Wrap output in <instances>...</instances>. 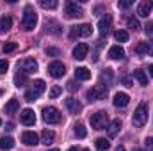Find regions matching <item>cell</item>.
<instances>
[{
	"instance_id": "obj_34",
	"label": "cell",
	"mask_w": 153,
	"mask_h": 151,
	"mask_svg": "<svg viewBox=\"0 0 153 151\" xmlns=\"http://www.w3.org/2000/svg\"><path fill=\"white\" fill-rule=\"evenodd\" d=\"M16 46H18V44H16L14 41L5 43V44H4V53H11V52H14V50H16Z\"/></svg>"
},
{
	"instance_id": "obj_12",
	"label": "cell",
	"mask_w": 153,
	"mask_h": 151,
	"mask_svg": "<svg viewBox=\"0 0 153 151\" xmlns=\"http://www.w3.org/2000/svg\"><path fill=\"white\" fill-rule=\"evenodd\" d=\"M87 52H89V46L85 43H78L73 48V57H75L76 61H84L87 57Z\"/></svg>"
},
{
	"instance_id": "obj_50",
	"label": "cell",
	"mask_w": 153,
	"mask_h": 151,
	"mask_svg": "<svg viewBox=\"0 0 153 151\" xmlns=\"http://www.w3.org/2000/svg\"><path fill=\"white\" fill-rule=\"evenodd\" d=\"M134 151H143V150H139V148H134Z\"/></svg>"
},
{
	"instance_id": "obj_43",
	"label": "cell",
	"mask_w": 153,
	"mask_h": 151,
	"mask_svg": "<svg viewBox=\"0 0 153 151\" xmlns=\"http://www.w3.org/2000/svg\"><path fill=\"white\" fill-rule=\"evenodd\" d=\"M121 82H123V84H125L126 87H132V80H130V78H126V76H123V78H121Z\"/></svg>"
},
{
	"instance_id": "obj_18",
	"label": "cell",
	"mask_w": 153,
	"mask_h": 151,
	"mask_svg": "<svg viewBox=\"0 0 153 151\" xmlns=\"http://www.w3.org/2000/svg\"><path fill=\"white\" fill-rule=\"evenodd\" d=\"M45 29H46V32H50V34H53V36H59V34H61V25H59L57 21H53V20H48V21L45 23Z\"/></svg>"
},
{
	"instance_id": "obj_53",
	"label": "cell",
	"mask_w": 153,
	"mask_h": 151,
	"mask_svg": "<svg viewBox=\"0 0 153 151\" xmlns=\"http://www.w3.org/2000/svg\"><path fill=\"white\" fill-rule=\"evenodd\" d=\"M84 151H89V150H84Z\"/></svg>"
},
{
	"instance_id": "obj_36",
	"label": "cell",
	"mask_w": 153,
	"mask_h": 151,
	"mask_svg": "<svg viewBox=\"0 0 153 151\" xmlns=\"http://www.w3.org/2000/svg\"><path fill=\"white\" fill-rule=\"evenodd\" d=\"M130 5H134L132 0H119V2H117V7H119V9H128Z\"/></svg>"
},
{
	"instance_id": "obj_38",
	"label": "cell",
	"mask_w": 153,
	"mask_h": 151,
	"mask_svg": "<svg viewBox=\"0 0 153 151\" xmlns=\"http://www.w3.org/2000/svg\"><path fill=\"white\" fill-rule=\"evenodd\" d=\"M80 36V29L78 27H71L70 29V39H75V38H78Z\"/></svg>"
},
{
	"instance_id": "obj_35",
	"label": "cell",
	"mask_w": 153,
	"mask_h": 151,
	"mask_svg": "<svg viewBox=\"0 0 153 151\" xmlns=\"http://www.w3.org/2000/svg\"><path fill=\"white\" fill-rule=\"evenodd\" d=\"M61 93H62V87H61V85H53V87L50 89V98H57Z\"/></svg>"
},
{
	"instance_id": "obj_3",
	"label": "cell",
	"mask_w": 153,
	"mask_h": 151,
	"mask_svg": "<svg viewBox=\"0 0 153 151\" xmlns=\"http://www.w3.org/2000/svg\"><path fill=\"white\" fill-rule=\"evenodd\" d=\"M45 87H46L45 80H36V82L32 84V87L25 93V100H27V101H36L39 96L45 93Z\"/></svg>"
},
{
	"instance_id": "obj_16",
	"label": "cell",
	"mask_w": 153,
	"mask_h": 151,
	"mask_svg": "<svg viewBox=\"0 0 153 151\" xmlns=\"http://www.w3.org/2000/svg\"><path fill=\"white\" fill-rule=\"evenodd\" d=\"M128 101H130V98H128L126 93H116L114 100H112V103H114L116 107H126Z\"/></svg>"
},
{
	"instance_id": "obj_39",
	"label": "cell",
	"mask_w": 153,
	"mask_h": 151,
	"mask_svg": "<svg viewBox=\"0 0 153 151\" xmlns=\"http://www.w3.org/2000/svg\"><path fill=\"white\" fill-rule=\"evenodd\" d=\"M144 146H146V151H153V137H148L144 141Z\"/></svg>"
},
{
	"instance_id": "obj_46",
	"label": "cell",
	"mask_w": 153,
	"mask_h": 151,
	"mask_svg": "<svg viewBox=\"0 0 153 151\" xmlns=\"http://www.w3.org/2000/svg\"><path fill=\"white\" fill-rule=\"evenodd\" d=\"M116 151H126V150H125V146H117V148H116Z\"/></svg>"
},
{
	"instance_id": "obj_30",
	"label": "cell",
	"mask_w": 153,
	"mask_h": 151,
	"mask_svg": "<svg viewBox=\"0 0 153 151\" xmlns=\"http://www.w3.org/2000/svg\"><path fill=\"white\" fill-rule=\"evenodd\" d=\"M96 148L100 151H107L111 148V142H109L107 139H103V137H102V139H96Z\"/></svg>"
},
{
	"instance_id": "obj_31",
	"label": "cell",
	"mask_w": 153,
	"mask_h": 151,
	"mask_svg": "<svg viewBox=\"0 0 153 151\" xmlns=\"http://www.w3.org/2000/svg\"><path fill=\"white\" fill-rule=\"evenodd\" d=\"M114 38H116V41H119V43H126V41H128V32H126V30H116Z\"/></svg>"
},
{
	"instance_id": "obj_20",
	"label": "cell",
	"mask_w": 153,
	"mask_h": 151,
	"mask_svg": "<svg viewBox=\"0 0 153 151\" xmlns=\"http://www.w3.org/2000/svg\"><path fill=\"white\" fill-rule=\"evenodd\" d=\"M13 27V18L11 16H2L0 18V34H5Z\"/></svg>"
},
{
	"instance_id": "obj_47",
	"label": "cell",
	"mask_w": 153,
	"mask_h": 151,
	"mask_svg": "<svg viewBox=\"0 0 153 151\" xmlns=\"http://www.w3.org/2000/svg\"><path fill=\"white\" fill-rule=\"evenodd\" d=\"M148 71H150V76H153V64L150 66V68H148Z\"/></svg>"
},
{
	"instance_id": "obj_1",
	"label": "cell",
	"mask_w": 153,
	"mask_h": 151,
	"mask_svg": "<svg viewBox=\"0 0 153 151\" xmlns=\"http://www.w3.org/2000/svg\"><path fill=\"white\" fill-rule=\"evenodd\" d=\"M36 23H38V14H36V11H34L32 5H27L25 11H23V18H22L23 30H32L36 27Z\"/></svg>"
},
{
	"instance_id": "obj_27",
	"label": "cell",
	"mask_w": 153,
	"mask_h": 151,
	"mask_svg": "<svg viewBox=\"0 0 153 151\" xmlns=\"http://www.w3.org/2000/svg\"><path fill=\"white\" fill-rule=\"evenodd\" d=\"M27 82H29V78H27V75H25V73L18 71V73L14 75V85H16V87H22V85H25Z\"/></svg>"
},
{
	"instance_id": "obj_29",
	"label": "cell",
	"mask_w": 153,
	"mask_h": 151,
	"mask_svg": "<svg viewBox=\"0 0 153 151\" xmlns=\"http://www.w3.org/2000/svg\"><path fill=\"white\" fill-rule=\"evenodd\" d=\"M39 5H41L43 9H57L59 2H57V0H41Z\"/></svg>"
},
{
	"instance_id": "obj_41",
	"label": "cell",
	"mask_w": 153,
	"mask_h": 151,
	"mask_svg": "<svg viewBox=\"0 0 153 151\" xmlns=\"http://www.w3.org/2000/svg\"><path fill=\"white\" fill-rule=\"evenodd\" d=\"M144 32H146L148 36H153V23H146V27H144Z\"/></svg>"
},
{
	"instance_id": "obj_25",
	"label": "cell",
	"mask_w": 153,
	"mask_h": 151,
	"mask_svg": "<svg viewBox=\"0 0 153 151\" xmlns=\"http://www.w3.org/2000/svg\"><path fill=\"white\" fill-rule=\"evenodd\" d=\"M134 78H135L141 85H148V75H146L143 70H135V71H134Z\"/></svg>"
},
{
	"instance_id": "obj_37",
	"label": "cell",
	"mask_w": 153,
	"mask_h": 151,
	"mask_svg": "<svg viewBox=\"0 0 153 151\" xmlns=\"http://www.w3.org/2000/svg\"><path fill=\"white\" fill-rule=\"evenodd\" d=\"M45 52H46V55H50V57H59V55H61V50H59V48H46Z\"/></svg>"
},
{
	"instance_id": "obj_15",
	"label": "cell",
	"mask_w": 153,
	"mask_h": 151,
	"mask_svg": "<svg viewBox=\"0 0 153 151\" xmlns=\"http://www.w3.org/2000/svg\"><path fill=\"white\" fill-rule=\"evenodd\" d=\"M66 109L71 114H80L82 112V103L78 100H75V98H68L66 100Z\"/></svg>"
},
{
	"instance_id": "obj_11",
	"label": "cell",
	"mask_w": 153,
	"mask_h": 151,
	"mask_svg": "<svg viewBox=\"0 0 153 151\" xmlns=\"http://www.w3.org/2000/svg\"><path fill=\"white\" fill-rule=\"evenodd\" d=\"M20 121L25 124V126H32L34 123H36V114L32 109H25V110H22L20 114Z\"/></svg>"
},
{
	"instance_id": "obj_8",
	"label": "cell",
	"mask_w": 153,
	"mask_h": 151,
	"mask_svg": "<svg viewBox=\"0 0 153 151\" xmlns=\"http://www.w3.org/2000/svg\"><path fill=\"white\" fill-rule=\"evenodd\" d=\"M48 73H50V76H53V78H61V76H64V73H66V68H64L62 62L53 61V62L48 64Z\"/></svg>"
},
{
	"instance_id": "obj_33",
	"label": "cell",
	"mask_w": 153,
	"mask_h": 151,
	"mask_svg": "<svg viewBox=\"0 0 153 151\" xmlns=\"http://www.w3.org/2000/svg\"><path fill=\"white\" fill-rule=\"evenodd\" d=\"M135 53H139V55L148 53V43H139V44L135 46Z\"/></svg>"
},
{
	"instance_id": "obj_21",
	"label": "cell",
	"mask_w": 153,
	"mask_h": 151,
	"mask_svg": "<svg viewBox=\"0 0 153 151\" xmlns=\"http://www.w3.org/2000/svg\"><path fill=\"white\" fill-rule=\"evenodd\" d=\"M119 130H121V121H119V119H114V121L107 126V133H109V137H116Z\"/></svg>"
},
{
	"instance_id": "obj_26",
	"label": "cell",
	"mask_w": 153,
	"mask_h": 151,
	"mask_svg": "<svg viewBox=\"0 0 153 151\" xmlns=\"http://www.w3.org/2000/svg\"><path fill=\"white\" fill-rule=\"evenodd\" d=\"M78 29H80V38H89L93 34V25L91 23H82V25H78Z\"/></svg>"
},
{
	"instance_id": "obj_45",
	"label": "cell",
	"mask_w": 153,
	"mask_h": 151,
	"mask_svg": "<svg viewBox=\"0 0 153 151\" xmlns=\"http://www.w3.org/2000/svg\"><path fill=\"white\" fill-rule=\"evenodd\" d=\"M5 130H9V132L14 130V124H13V123H7V124H5Z\"/></svg>"
},
{
	"instance_id": "obj_44",
	"label": "cell",
	"mask_w": 153,
	"mask_h": 151,
	"mask_svg": "<svg viewBox=\"0 0 153 151\" xmlns=\"http://www.w3.org/2000/svg\"><path fill=\"white\" fill-rule=\"evenodd\" d=\"M148 53H150V55H153V41H150V43H148Z\"/></svg>"
},
{
	"instance_id": "obj_2",
	"label": "cell",
	"mask_w": 153,
	"mask_h": 151,
	"mask_svg": "<svg viewBox=\"0 0 153 151\" xmlns=\"http://www.w3.org/2000/svg\"><path fill=\"white\" fill-rule=\"evenodd\" d=\"M146 121H148V103L143 101V103H139V107L135 109L134 117H132V123H134V126L141 128V126L146 124Z\"/></svg>"
},
{
	"instance_id": "obj_10",
	"label": "cell",
	"mask_w": 153,
	"mask_h": 151,
	"mask_svg": "<svg viewBox=\"0 0 153 151\" xmlns=\"http://www.w3.org/2000/svg\"><path fill=\"white\" fill-rule=\"evenodd\" d=\"M111 25H112V16H111V14H105V16L98 21V30H100V36H102V38L109 34Z\"/></svg>"
},
{
	"instance_id": "obj_49",
	"label": "cell",
	"mask_w": 153,
	"mask_h": 151,
	"mask_svg": "<svg viewBox=\"0 0 153 151\" xmlns=\"http://www.w3.org/2000/svg\"><path fill=\"white\" fill-rule=\"evenodd\" d=\"M68 151H78V150H76V148H70Z\"/></svg>"
},
{
	"instance_id": "obj_48",
	"label": "cell",
	"mask_w": 153,
	"mask_h": 151,
	"mask_svg": "<svg viewBox=\"0 0 153 151\" xmlns=\"http://www.w3.org/2000/svg\"><path fill=\"white\" fill-rule=\"evenodd\" d=\"M46 151H59L57 148H52V150H46Z\"/></svg>"
},
{
	"instance_id": "obj_32",
	"label": "cell",
	"mask_w": 153,
	"mask_h": 151,
	"mask_svg": "<svg viewBox=\"0 0 153 151\" xmlns=\"http://www.w3.org/2000/svg\"><path fill=\"white\" fill-rule=\"evenodd\" d=\"M126 25H128V29H134V30H139V29H141V23H139V20H135V18H128V20H126Z\"/></svg>"
},
{
	"instance_id": "obj_6",
	"label": "cell",
	"mask_w": 153,
	"mask_h": 151,
	"mask_svg": "<svg viewBox=\"0 0 153 151\" xmlns=\"http://www.w3.org/2000/svg\"><path fill=\"white\" fill-rule=\"evenodd\" d=\"M43 119L48 124H57V123H61V114L55 107H45L43 109Z\"/></svg>"
},
{
	"instance_id": "obj_5",
	"label": "cell",
	"mask_w": 153,
	"mask_h": 151,
	"mask_svg": "<svg viewBox=\"0 0 153 151\" xmlns=\"http://www.w3.org/2000/svg\"><path fill=\"white\" fill-rule=\"evenodd\" d=\"M107 87L105 85H94V87H91L89 91H87V98H89V101H98V100H105V96H107Z\"/></svg>"
},
{
	"instance_id": "obj_40",
	"label": "cell",
	"mask_w": 153,
	"mask_h": 151,
	"mask_svg": "<svg viewBox=\"0 0 153 151\" xmlns=\"http://www.w3.org/2000/svg\"><path fill=\"white\" fill-rule=\"evenodd\" d=\"M7 68H9V62H7V61H0V75H2V73H5V71H7Z\"/></svg>"
},
{
	"instance_id": "obj_7",
	"label": "cell",
	"mask_w": 153,
	"mask_h": 151,
	"mask_svg": "<svg viewBox=\"0 0 153 151\" xmlns=\"http://www.w3.org/2000/svg\"><path fill=\"white\" fill-rule=\"evenodd\" d=\"M18 71H22V73H25V75L36 73V71H38V62H36L34 59H25V61H22V62L18 64Z\"/></svg>"
},
{
	"instance_id": "obj_14",
	"label": "cell",
	"mask_w": 153,
	"mask_h": 151,
	"mask_svg": "<svg viewBox=\"0 0 153 151\" xmlns=\"http://www.w3.org/2000/svg\"><path fill=\"white\" fill-rule=\"evenodd\" d=\"M22 142H23L25 146H36V144H39V137L34 133V132H23Z\"/></svg>"
},
{
	"instance_id": "obj_13",
	"label": "cell",
	"mask_w": 153,
	"mask_h": 151,
	"mask_svg": "<svg viewBox=\"0 0 153 151\" xmlns=\"http://www.w3.org/2000/svg\"><path fill=\"white\" fill-rule=\"evenodd\" d=\"M152 11H153V2L152 0H144V2H141L139 7H137V14L143 16V18H148V14H150Z\"/></svg>"
},
{
	"instance_id": "obj_24",
	"label": "cell",
	"mask_w": 153,
	"mask_h": 151,
	"mask_svg": "<svg viewBox=\"0 0 153 151\" xmlns=\"http://www.w3.org/2000/svg\"><path fill=\"white\" fill-rule=\"evenodd\" d=\"M18 109H20V101H18L16 98H13V100H9V101H7V105H5V109H4V110H5V114H14Z\"/></svg>"
},
{
	"instance_id": "obj_9",
	"label": "cell",
	"mask_w": 153,
	"mask_h": 151,
	"mask_svg": "<svg viewBox=\"0 0 153 151\" xmlns=\"http://www.w3.org/2000/svg\"><path fill=\"white\" fill-rule=\"evenodd\" d=\"M66 16L68 18H82L84 16V9L80 5H76L75 2H68L66 4Z\"/></svg>"
},
{
	"instance_id": "obj_19",
	"label": "cell",
	"mask_w": 153,
	"mask_h": 151,
	"mask_svg": "<svg viewBox=\"0 0 153 151\" xmlns=\"http://www.w3.org/2000/svg\"><path fill=\"white\" fill-rule=\"evenodd\" d=\"M75 78H76V80L85 82V80H89V78H91V71H89L87 68L80 66V68H76V70H75Z\"/></svg>"
},
{
	"instance_id": "obj_23",
	"label": "cell",
	"mask_w": 153,
	"mask_h": 151,
	"mask_svg": "<svg viewBox=\"0 0 153 151\" xmlns=\"http://www.w3.org/2000/svg\"><path fill=\"white\" fill-rule=\"evenodd\" d=\"M14 148V139L11 137H0V150L4 151H9Z\"/></svg>"
},
{
	"instance_id": "obj_51",
	"label": "cell",
	"mask_w": 153,
	"mask_h": 151,
	"mask_svg": "<svg viewBox=\"0 0 153 151\" xmlns=\"http://www.w3.org/2000/svg\"><path fill=\"white\" fill-rule=\"evenodd\" d=\"M2 93H4V91H2V89H0V96H2Z\"/></svg>"
},
{
	"instance_id": "obj_17",
	"label": "cell",
	"mask_w": 153,
	"mask_h": 151,
	"mask_svg": "<svg viewBox=\"0 0 153 151\" xmlns=\"http://www.w3.org/2000/svg\"><path fill=\"white\" fill-rule=\"evenodd\" d=\"M109 57L114 59V61H121V59H125V50H123L119 44L111 46V50H109Z\"/></svg>"
},
{
	"instance_id": "obj_22",
	"label": "cell",
	"mask_w": 153,
	"mask_h": 151,
	"mask_svg": "<svg viewBox=\"0 0 153 151\" xmlns=\"http://www.w3.org/2000/svg\"><path fill=\"white\" fill-rule=\"evenodd\" d=\"M53 139H55V133L52 130H43V133H41V144L50 146L53 142Z\"/></svg>"
},
{
	"instance_id": "obj_52",
	"label": "cell",
	"mask_w": 153,
	"mask_h": 151,
	"mask_svg": "<svg viewBox=\"0 0 153 151\" xmlns=\"http://www.w3.org/2000/svg\"><path fill=\"white\" fill-rule=\"evenodd\" d=\"M0 124H2V119H0Z\"/></svg>"
},
{
	"instance_id": "obj_28",
	"label": "cell",
	"mask_w": 153,
	"mask_h": 151,
	"mask_svg": "<svg viewBox=\"0 0 153 151\" xmlns=\"http://www.w3.org/2000/svg\"><path fill=\"white\" fill-rule=\"evenodd\" d=\"M73 132H75V137H76V139H85V135H87L85 126H84V124H80V123H78V124H75V130H73Z\"/></svg>"
},
{
	"instance_id": "obj_4",
	"label": "cell",
	"mask_w": 153,
	"mask_h": 151,
	"mask_svg": "<svg viewBox=\"0 0 153 151\" xmlns=\"http://www.w3.org/2000/svg\"><path fill=\"white\" fill-rule=\"evenodd\" d=\"M91 126L94 128V130H102V128H105L107 126V123H109V114L105 112V110H98V112H94L91 115Z\"/></svg>"
},
{
	"instance_id": "obj_42",
	"label": "cell",
	"mask_w": 153,
	"mask_h": 151,
	"mask_svg": "<svg viewBox=\"0 0 153 151\" xmlns=\"http://www.w3.org/2000/svg\"><path fill=\"white\" fill-rule=\"evenodd\" d=\"M68 89H70V91H78V84H75L73 80L68 82Z\"/></svg>"
}]
</instances>
